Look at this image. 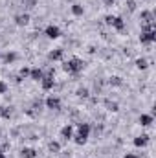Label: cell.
Listing matches in <instances>:
<instances>
[{
	"label": "cell",
	"instance_id": "obj_1",
	"mask_svg": "<svg viewBox=\"0 0 156 158\" xmlns=\"http://www.w3.org/2000/svg\"><path fill=\"white\" fill-rule=\"evenodd\" d=\"M63 68H64V72H68V74H79L83 68H84V63L77 59V57H74V59H70V61H66L64 64H63Z\"/></svg>",
	"mask_w": 156,
	"mask_h": 158
},
{
	"label": "cell",
	"instance_id": "obj_2",
	"mask_svg": "<svg viewBox=\"0 0 156 158\" xmlns=\"http://www.w3.org/2000/svg\"><path fill=\"white\" fill-rule=\"evenodd\" d=\"M154 40H156V30H153V31H142V35H140V42L142 44H151Z\"/></svg>",
	"mask_w": 156,
	"mask_h": 158
},
{
	"label": "cell",
	"instance_id": "obj_3",
	"mask_svg": "<svg viewBox=\"0 0 156 158\" xmlns=\"http://www.w3.org/2000/svg\"><path fill=\"white\" fill-rule=\"evenodd\" d=\"M44 33H46V37H50V39H59L61 37V30L57 28V26H48L46 30H44Z\"/></svg>",
	"mask_w": 156,
	"mask_h": 158
},
{
	"label": "cell",
	"instance_id": "obj_4",
	"mask_svg": "<svg viewBox=\"0 0 156 158\" xmlns=\"http://www.w3.org/2000/svg\"><path fill=\"white\" fill-rule=\"evenodd\" d=\"M46 107L51 109V110H59V109H61V99L55 98V96H50V98L46 99Z\"/></svg>",
	"mask_w": 156,
	"mask_h": 158
},
{
	"label": "cell",
	"instance_id": "obj_5",
	"mask_svg": "<svg viewBox=\"0 0 156 158\" xmlns=\"http://www.w3.org/2000/svg\"><path fill=\"white\" fill-rule=\"evenodd\" d=\"M40 85H42V90H51L53 85H55V81H53V77H50V76H44V77L40 79Z\"/></svg>",
	"mask_w": 156,
	"mask_h": 158
},
{
	"label": "cell",
	"instance_id": "obj_6",
	"mask_svg": "<svg viewBox=\"0 0 156 158\" xmlns=\"http://www.w3.org/2000/svg\"><path fill=\"white\" fill-rule=\"evenodd\" d=\"M63 55H64V50L57 48V50H51V52L48 53V59H50V61H59V59H63Z\"/></svg>",
	"mask_w": 156,
	"mask_h": 158
},
{
	"label": "cell",
	"instance_id": "obj_7",
	"mask_svg": "<svg viewBox=\"0 0 156 158\" xmlns=\"http://www.w3.org/2000/svg\"><path fill=\"white\" fill-rule=\"evenodd\" d=\"M77 129H79V136H83V138H88V134H90V125L88 123H77Z\"/></svg>",
	"mask_w": 156,
	"mask_h": 158
},
{
	"label": "cell",
	"instance_id": "obj_8",
	"mask_svg": "<svg viewBox=\"0 0 156 158\" xmlns=\"http://www.w3.org/2000/svg\"><path fill=\"white\" fill-rule=\"evenodd\" d=\"M142 22H143V24H153V22H154L153 11H142Z\"/></svg>",
	"mask_w": 156,
	"mask_h": 158
},
{
	"label": "cell",
	"instance_id": "obj_9",
	"mask_svg": "<svg viewBox=\"0 0 156 158\" xmlns=\"http://www.w3.org/2000/svg\"><path fill=\"white\" fill-rule=\"evenodd\" d=\"M15 22H17V26H26V24L30 22V15H28V13L17 15V17H15Z\"/></svg>",
	"mask_w": 156,
	"mask_h": 158
},
{
	"label": "cell",
	"instance_id": "obj_10",
	"mask_svg": "<svg viewBox=\"0 0 156 158\" xmlns=\"http://www.w3.org/2000/svg\"><path fill=\"white\" fill-rule=\"evenodd\" d=\"M72 134H74V127H72V125H64V127L61 129V136H63L64 140H70Z\"/></svg>",
	"mask_w": 156,
	"mask_h": 158
},
{
	"label": "cell",
	"instance_id": "obj_11",
	"mask_svg": "<svg viewBox=\"0 0 156 158\" xmlns=\"http://www.w3.org/2000/svg\"><path fill=\"white\" fill-rule=\"evenodd\" d=\"M30 77L33 79V81H40V79L44 77V72L40 68H31L30 70Z\"/></svg>",
	"mask_w": 156,
	"mask_h": 158
},
{
	"label": "cell",
	"instance_id": "obj_12",
	"mask_svg": "<svg viewBox=\"0 0 156 158\" xmlns=\"http://www.w3.org/2000/svg\"><path fill=\"white\" fill-rule=\"evenodd\" d=\"M20 156L22 158H35L37 156V151L31 149V147H24V149L20 151Z\"/></svg>",
	"mask_w": 156,
	"mask_h": 158
},
{
	"label": "cell",
	"instance_id": "obj_13",
	"mask_svg": "<svg viewBox=\"0 0 156 158\" xmlns=\"http://www.w3.org/2000/svg\"><path fill=\"white\" fill-rule=\"evenodd\" d=\"M147 142H149V136H147V134L134 138V145H136V147H145V145H147Z\"/></svg>",
	"mask_w": 156,
	"mask_h": 158
},
{
	"label": "cell",
	"instance_id": "obj_14",
	"mask_svg": "<svg viewBox=\"0 0 156 158\" xmlns=\"http://www.w3.org/2000/svg\"><path fill=\"white\" fill-rule=\"evenodd\" d=\"M112 26L116 28L117 31H123V30H125V22H123V19H121V17H114V22H112Z\"/></svg>",
	"mask_w": 156,
	"mask_h": 158
},
{
	"label": "cell",
	"instance_id": "obj_15",
	"mask_svg": "<svg viewBox=\"0 0 156 158\" xmlns=\"http://www.w3.org/2000/svg\"><path fill=\"white\" fill-rule=\"evenodd\" d=\"M140 123H142V127H149L153 123V116L151 114H142L140 116Z\"/></svg>",
	"mask_w": 156,
	"mask_h": 158
},
{
	"label": "cell",
	"instance_id": "obj_16",
	"mask_svg": "<svg viewBox=\"0 0 156 158\" xmlns=\"http://www.w3.org/2000/svg\"><path fill=\"white\" fill-rule=\"evenodd\" d=\"M72 13H74L76 17H81V15L84 13V7H83L81 4H74V6H72Z\"/></svg>",
	"mask_w": 156,
	"mask_h": 158
},
{
	"label": "cell",
	"instance_id": "obj_17",
	"mask_svg": "<svg viewBox=\"0 0 156 158\" xmlns=\"http://www.w3.org/2000/svg\"><path fill=\"white\" fill-rule=\"evenodd\" d=\"M2 59H4V63H7V64H9V63H13V61L17 59V53H13V52H7V53L2 57Z\"/></svg>",
	"mask_w": 156,
	"mask_h": 158
},
{
	"label": "cell",
	"instance_id": "obj_18",
	"mask_svg": "<svg viewBox=\"0 0 156 158\" xmlns=\"http://www.w3.org/2000/svg\"><path fill=\"white\" fill-rule=\"evenodd\" d=\"M136 66H138L140 70H145V68L149 66V61H147V59H138V61H136Z\"/></svg>",
	"mask_w": 156,
	"mask_h": 158
},
{
	"label": "cell",
	"instance_id": "obj_19",
	"mask_svg": "<svg viewBox=\"0 0 156 158\" xmlns=\"http://www.w3.org/2000/svg\"><path fill=\"white\" fill-rule=\"evenodd\" d=\"M48 149H50L51 153H59V151H61V145H59L57 142H50V145H48Z\"/></svg>",
	"mask_w": 156,
	"mask_h": 158
},
{
	"label": "cell",
	"instance_id": "obj_20",
	"mask_svg": "<svg viewBox=\"0 0 156 158\" xmlns=\"http://www.w3.org/2000/svg\"><path fill=\"white\" fill-rule=\"evenodd\" d=\"M22 4H24L28 9H33V7L37 6V0H22Z\"/></svg>",
	"mask_w": 156,
	"mask_h": 158
},
{
	"label": "cell",
	"instance_id": "obj_21",
	"mask_svg": "<svg viewBox=\"0 0 156 158\" xmlns=\"http://www.w3.org/2000/svg\"><path fill=\"white\" fill-rule=\"evenodd\" d=\"M107 109H109V110H112V112H116V110H117V103H116V101H107Z\"/></svg>",
	"mask_w": 156,
	"mask_h": 158
},
{
	"label": "cell",
	"instance_id": "obj_22",
	"mask_svg": "<svg viewBox=\"0 0 156 158\" xmlns=\"http://www.w3.org/2000/svg\"><path fill=\"white\" fill-rule=\"evenodd\" d=\"M86 140H88V138H83V136H79V134L74 138V142H76L77 145H84V143H86Z\"/></svg>",
	"mask_w": 156,
	"mask_h": 158
},
{
	"label": "cell",
	"instance_id": "obj_23",
	"mask_svg": "<svg viewBox=\"0 0 156 158\" xmlns=\"http://www.w3.org/2000/svg\"><path fill=\"white\" fill-rule=\"evenodd\" d=\"M109 83H110V85H114V86H119L123 81H121V77H110V79H109Z\"/></svg>",
	"mask_w": 156,
	"mask_h": 158
},
{
	"label": "cell",
	"instance_id": "obj_24",
	"mask_svg": "<svg viewBox=\"0 0 156 158\" xmlns=\"http://www.w3.org/2000/svg\"><path fill=\"white\" fill-rule=\"evenodd\" d=\"M77 96H79V98H88V88H79Z\"/></svg>",
	"mask_w": 156,
	"mask_h": 158
},
{
	"label": "cell",
	"instance_id": "obj_25",
	"mask_svg": "<svg viewBox=\"0 0 156 158\" xmlns=\"http://www.w3.org/2000/svg\"><path fill=\"white\" fill-rule=\"evenodd\" d=\"M20 77H30V68H20Z\"/></svg>",
	"mask_w": 156,
	"mask_h": 158
},
{
	"label": "cell",
	"instance_id": "obj_26",
	"mask_svg": "<svg viewBox=\"0 0 156 158\" xmlns=\"http://www.w3.org/2000/svg\"><path fill=\"white\" fill-rule=\"evenodd\" d=\"M0 116H2V118H9V110L4 109V107H0Z\"/></svg>",
	"mask_w": 156,
	"mask_h": 158
},
{
	"label": "cell",
	"instance_id": "obj_27",
	"mask_svg": "<svg viewBox=\"0 0 156 158\" xmlns=\"http://www.w3.org/2000/svg\"><path fill=\"white\" fill-rule=\"evenodd\" d=\"M7 92V85L4 81H0V94H6Z\"/></svg>",
	"mask_w": 156,
	"mask_h": 158
},
{
	"label": "cell",
	"instance_id": "obj_28",
	"mask_svg": "<svg viewBox=\"0 0 156 158\" xmlns=\"http://www.w3.org/2000/svg\"><path fill=\"white\" fill-rule=\"evenodd\" d=\"M127 6H129V11H134V9H136V4H134V0H129V2H127Z\"/></svg>",
	"mask_w": 156,
	"mask_h": 158
},
{
	"label": "cell",
	"instance_id": "obj_29",
	"mask_svg": "<svg viewBox=\"0 0 156 158\" xmlns=\"http://www.w3.org/2000/svg\"><path fill=\"white\" fill-rule=\"evenodd\" d=\"M105 20H107V24H110V26H112V22H114V17H110V15H109V17H105Z\"/></svg>",
	"mask_w": 156,
	"mask_h": 158
},
{
	"label": "cell",
	"instance_id": "obj_30",
	"mask_svg": "<svg viewBox=\"0 0 156 158\" xmlns=\"http://www.w3.org/2000/svg\"><path fill=\"white\" fill-rule=\"evenodd\" d=\"M103 4H105V6H114L116 0H103Z\"/></svg>",
	"mask_w": 156,
	"mask_h": 158
},
{
	"label": "cell",
	"instance_id": "obj_31",
	"mask_svg": "<svg viewBox=\"0 0 156 158\" xmlns=\"http://www.w3.org/2000/svg\"><path fill=\"white\" fill-rule=\"evenodd\" d=\"M123 158H138V156H136V155H130V153H127Z\"/></svg>",
	"mask_w": 156,
	"mask_h": 158
},
{
	"label": "cell",
	"instance_id": "obj_32",
	"mask_svg": "<svg viewBox=\"0 0 156 158\" xmlns=\"http://www.w3.org/2000/svg\"><path fill=\"white\" fill-rule=\"evenodd\" d=\"M0 158H6V155H4V151L0 149Z\"/></svg>",
	"mask_w": 156,
	"mask_h": 158
},
{
	"label": "cell",
	"instance_id": "obj_33",
	"mask_svg": "<svg viewBox=\"0 0 156 158\" xmlns=\"http://www.w3.org/2000/svg\"><path fill=\"white\" fill-rule=\"evenodd\" d=\"M0 57H2V55H0Z\"/></svg>",
	"mask_w": 156,
	"mask_h": 158
}]
</instances>
